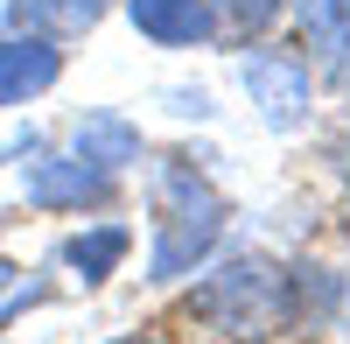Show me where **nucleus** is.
I'll return each instance as SVG.
<instances>
[{"label":"nucleus","mask_w":350,"mask_h":344,"mask_svg":"<svg viewBox=\"0 0 350 344\" xmlns=\"http://www.w3.org/2000/svg\"><path fill=\"white\" fill-rule=\"evenodd\" d=\"M105 344H168L161 330H120V337H105Z\"/></svg>","instance_id":"14"},{"label":"nucleus","mask_w":350,"mask_h":344,"mask_svg":"<svg viewBox=\"0 0 350 344\" xmlns=\"http://www.w3.org/2000/svg\"><path fill=\"white\" fill-rule=\"evenodd\" d=\"M280 14V0H217V21L231 28V36H259Z\"/></svg>","instance_id":"12"},{"label":"nucleus","mask_w":350,"mask_h":344,"mask_svg":"<svg viewBox=\"0 0 350 344\" xmlns=\"http://www.w3.org/2000/svg\"><path fill=\"white\" fill-rule=\"evenodd\" d=\"M112 8V0H8L0 8V21L8 28H36V36H84V28H98V14Z\"/></svg>","instance_id":"10"},{"label":"nucleus","mask_w":350,"mask_h":344,"mask_svg":"<svg viewBox=\"0 0 350 344\" xmlns=\"http://www.w3.org/2000/svg\"><path fill=\"white\" fill-rule=\"evenodd\" d=\"M239 84H245V99L259 106V120H267L273 134H295L308 127V112H315V77L295 49H252L239 56Z\"/></svg>","instance_id":"3"},{"label":"nucleus","mask_w":350,"mask_h":344,"mask_svg":"<svg viewBox=\"0 0 350 344\" xmlns=\"http://www.w3.org/2000/svg\"><path fill=\"white\" fill-rule=\"evenodd\" d=\"M8 288H21V267H14V260H0V295H8Z\"/></svg>","instance_id":"16"},{"label":"nucleus","mask_w":350,"mask_h":344,"mask_svg":"<svg viewBox=\"0 0 350 344\" xmlns=\"http://www.w3.org/2000/svg\"><path fill=\"white\" fill-rule=\"evenodd\" d=\"M168 99H175L183 120H211V99H203V92H168Z\"/></svg>","instance_id":"13"},{"label":"nucleus","mask_w":350,"mask_h":344,"mask_svg":"<svg viewBox=\"0 0 350 344\" xmlns=\"http://www.w3.org/2000/svg\"><path fill=\"white\" fill-rule=\"evenodd\" d=\"M154 246H148V281H183L196 274V260H211L217 239H224V197L211 190V176L189 162V155H168L154 162Z\"/></svg>","instance_id":"2"},{"label":"nucleus","mask_w":350,"mask_h":344,"mask_svg":"<svg viewBox=\"0 0 350 344\" xmlns=\"http://www.w3.org/2000/svg\"><path fill=\"white\" fill-rule=\"evenodd\" d=\"M336 169H343V190H350V127H343V140H336Z\"/></svg>","instance_id":"15"},{"label":"nucleus","mask_w":350,"mask_h":344,"mask_svg":"<svg viewBox=\"0 0 350 344\" xmlns=\"http://www.w3.org/2000/svg\"><path fill=\"white\" fill-rule=\"evenodd\" d=\"M126 21L161 49H196L217 36V8L211 0H126Z\"/></svg>","instance_id":"6"},{"label":"nucleus","mask_w":350,"mask_h":344,"mask_svg":"<svg viewBox=\"0 0 350 344\" xmlns=\"http://www.w3.org/2000/svg\"><path fill=\"white\" fill-rule=\"evenodd\" d=\"M295 14H301L308 49L323 56L329 84H343V92H350V0H295Z\"/></svg>","instance_id":"9"},{"label":"nucleus","mask_w":350,"mask_h":344,"mask_svg":"<svg viewBox=\"0 0 350 344\" xmlns=\"http://www.w3.org/2000/svg\"><path fill=\"white\" fill-rule=\"evenodd\" d=\"M183 317L203 323L224 344H267L280 330H295V302H287V267L267 253H231L224 267H211L189 288Z\"/></svg>","instance_id":"1"},{"label":"nucleus","mask_w":350,"mask_h":344,"mask_svg":"<svg viewBox=\"0 0 350 344\" xmlns=\"http://www.w3.org/2000/svg\"><path fill=\"white\" fill-rule=\"evenodd\" d=\"M140 127L126 120V112H112V106H98V112H84V120L70 127V155L77 162H92V169H105V176H126V169L140 162Z\"/></svg>","instance_id":"7"},{"label":"nucleus","mask_w":350,"mask_h":344,"mask_svg":"<svg viewBox=\"0 0 350 344\" xmlns=\"http://www.w3.org/2000/svg\"><path fill=\"white\" fill-rule=\"evenodd\" d=\"M21 197L28 211H105L120 197V176L77 162V155H42L28 148V169H21Z\"/></svg>","instance_id":"4"},{"label":"nucleus","mask_w":350,"mask_h":344,"mask_svg":"<svg viewBox=\"0 0 350 344\" xmlns=\"http://www.w3.org/2000/svg\"><path fill=\"white\" fill-rule=\"evenodd\" d=\"M64 77V42L36 36V28H0V112L42 99Z\"/></svg>","instance_id":"5"},{"label":"nucleus","mask_w":350,"mask_h":344,"mask_svg":"<svg viewBox=\"0 0 350 344\" xmlns=\"http://www.w3.org/2000/svg\"><path fill=\"white\" fill-rule=\"evenodd\" d=\"M287 302H295V323H329L336 317V302H343V281L329 274V267H315V260H301V267H287Z\"/></svg>","instance_id":"11"},{"label":"nucleus","mask_w":350,"mask_h":344,"mask_svg":"<svg viewBox=\"0 0 350 344\" xmlns=\"http://www.w3.org/2000/svg\"><path fill=\"white\" fill-rule=\"evenodd\" d=\"M126 253H133V225L105 218V225H84V232H70L64 246H56V260H64L84 288H105V281L126 267Z\"/></svg>","instance_id":"8"}]
</instances>
